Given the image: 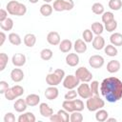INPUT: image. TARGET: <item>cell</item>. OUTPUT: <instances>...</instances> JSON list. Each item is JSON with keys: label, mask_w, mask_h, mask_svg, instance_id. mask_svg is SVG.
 Masks as SVG:
<instances>
[{"label": "cell", "mask_w": 122, "mask_h": 122, "mask_svg": "<svg viewBox=\"0 0 122 122\" xmlns=\"http://www.w3.org/2000/svg\"><path fill=\"white\" fill-rule=\"evenodd\" d=\"M100 92L108 102H117L122 98V81L114 76L105 78L100 85Z\"/></svg>", "instance_id": "obj_1"}, {"label": "cell", "mask_w": 122, "mask_h": 122, "mask_svg": "<svg viewBox=\"0 0 122 122\" xmlns=\"http://www.w3.org/2000/svg\"><path fill=\"white\" fill-rule=\"evenodd\" d=\"M8 12L11 15L23 16L27 12V7L23 3H20L16 0H10L8 2L6 7Z\"/></svg>", "instance_id": "obj_2"}, {"label": "cell", "mask_w": 122, "mask_h": 122, "mask_svg": "<svg viewBox=\"0 0 122 122\" xmlns=\"http://www.w3.org/2000/svg\"><path fill=\"white\" fill-rule=\"evenodd\" d=\"M65 76V71L62 69H56L53 72H51L46 76V82L49 86H57L63 81Z\"/></svg>", "instance_id": "obj_3"}, {"label": "cell", "mask_w": 122, "mask_h": 122, "mask_svg": "<svg viewBox=\"0 0 122 122\" xmlns=\"http://www.w3.org/2000/svg\"><path fill=\"white\" fill-rule=\"evenodd\" d=\"M105 106V101L99 95H92L86 101V107L90 112H96Z\"/></svg>", "instance_id": "obj_4"}, {"label": "cell", "mask_w": 122, "mask_h": 122, "mask_svg": "<svg viewBox=\"0 0 122 122\" xmlns=\"http://www.w3.org/2000/svg\"><path fill=\"white\" fill-rule=\"evenodd\" d=\"M74 7L73 0H55L53 2V10L56 11H65L71 10Z\"/></svg>", "instance_id": "obj_5"}, {"label": "cell", "mask_w": 122, "mask_h": 122, "mask_svg": "<svg viewBox=\"0 0 122 122\" xmlns=\"http://www.w3.org/2000/svg\"><path fill=\"white\" fill-rule=\"evenodd\" d=\"M24 93V89L23 87H21L20 85H15L11 88H10L5 93V98L9 101H11V100H14L15 98H18L20 97L21 95H23Z\"/></svg>", "instance_id": "obj_6"}, {"label": "cell", "mask_w": 122, "mask_h": 122, "mask_svg": "<svg viewBox=\"0 0 122 122\" xmlns=\"http://www.w3.org/2000/svg\"><path fill=\"white\" fill-rule=\"evenodd\" d=\"M74 75L80 80V82L89 83L92 79V73L86 68V67H79L76 71Z\"/></svg>", "instance_id": "obj_7"}, {"label": "cell", "mask_w": 122, "mask_h": 122, "mask_svg": "<svg viewBox=\"0 0 122 122\" xmlns=\"http://www.w3.org/2000/svg\"><path fill=\"white\" fill-rule=\"evenodd\" d=\"M79 84H80V80L75 75L72 74L66 75L65 78L63 79V87L68 90H73L76 87H78Z\"/></svg>", "instance_id": "obj_8"}, {"label": "cell", "mask_w": 122, "mask_h": 122, "mask_svg": "<svg viewBox=\"0 0 122 122\" xmlns=\"http://www.w3.org/2000/svg\"><path fill=\"white\" fill-rule=\"evenodd\" d=\"M78 95L82 98V99H88L89 97H91L92 95H93L91 87L89 84H87L86 82H83L82 84H79L76 90Z\"/></svg>", "instance_id": "obj_9"}, {"label": "cell", "mask_w": 122, "mask_h": 122, "mask_svg": "<svg viewBox=\"0 0 122 122\" xmlns=\"http://www.w3.org/2000/svg\"><path fill=\"white\" fill-rule=\"evenodd\" d=\"M104 63H105L104 57L101 55H98V54L92 55L89 58V65L93 69H99V68L103 67Z\"/></svg>", "instance_id": "obj_10"}, {"label": "cell", "mask_w": 122, "mask_h": 122, "mask_svg": "<svg viewBox=\"0 0 122 122\" xmlns=\"http://www.w3.org/2000/svg\"><path fill=\"white\" fill-rule=\"evenodd\" d=\"M47 41L51 46H57L61 42L60 34L57 31H50L47 35Z\"/></svg>", "instance_id": "obj_11"}, {"label": "cell", "mask_w": 122, "mask_h": 122, "mask_svg": "<svg viewBox=\"0 0 122 122\" xmlns=\"http://www.w3.org/2000/svg\"><path fill=\"white\" fill-rule=\"evenodd\" d=\"M26 61H27L26 55L23 53H15L12 55V58H11V62H12L13 66L18 67V68L23 67L26 64Z\"/></svg>", "instance_id": "obj_12"}, {"label": "cell", "mask_w": 122, "mask_h": 122, "mask_svg": "<svg viewBox=\"0 0 122 122\" xmlns=\"http://www.w3.org/2000/svg\"><path fill=\"white\" fill-rule=\"evenodd\" d=\"M59 91L56 86H50L45 90V97L49 100H54L58 97Z\"/></svg>", "instance_id": "obj_13"}, {"label": "cell", "mask_w": 122, "mask_h": 122, "mask_svg": "<svg viewBox=\"0 0 122 122\" xmlns=\"http://www.w3.org/2000/svg\"><path fill=\"white\" fill-rule=\"evenodd\" d=\"M92 44V48L96 51H101L106 46L105 45V39L101 35H95V37H93Z\"/></svg>", "instance_id": "obj_14"}, {"label": "cell", "mask_w": 122, "mask_h": 122, "mask_svg": "<svg viewBox=\"0 0 122 122\" xmlns=\"http://www.w3.org/2000/svg\"><path fill=\"white\" fill-rule=\"evenodd\" d=\"M39 112L43 117H51L53 114V110L47 104V103H40L39 105Z\"/></svg>", "instance_id": "obj_15"}, {"label": "cell", "mask_w": 122, "mask_h": 122, "mask_svg": "<svg viewBox=\"0 0 122 122\" xmlns=\"http://www.w3.org/2000/svg\"><path fill=\"white\" fill-rule=\"evenodd\" d=\"M87 43L83 39H76L73 44V49L76 53H84L87 51Z\"/></svg>", "instance_id": "obj_16"}, {"label": "cell", "mask_w": 122, "mask_h": 122, "mask_svg": "<svg viewBox=\"0 0 122 122\" xmlns=\"http://www.w3.org/2000/svg\"><path fill=\"white\" fill-rule=\"evenodd\" d=\"M65 60L70 67H75L79 64V56L77 53H68Z\"/></svg>", "instance_id": "obj_17"}, {"label": "cell", "mask_w": 122, "mask_h": 122, "mask_svg": "<svg viewBox=\"0 0 122 122\" xmlns=\"http://www.w3.org/2000/svg\"><path fill=\"white\" fill-rule=\"evenodd\" d=\"M10 78L13 82L18 83L24 79V72L21 69H13L10 71Z\"/></svg>", "instance_id": "obj_18"}, {"label": "cell", "mask_w": 122, "mask_h": 122, "mask_svg": "<svg viewBox=\"0 0 122 122\" xmlns=\"http://www.w3.org/2000/svg\"><path fill=\"white\" fill-rule=\"evenodd\" d=\"M25 100H26L29 107H34L40 103V96L38 94H35V93H30V94L27 95Z\"/></svg>", "instance_id": "obj_19"}, {"label": "cell", "mask_w": 122, "mask_h": 122, "mask_svg": "<svg viewBox=\"0 0 122 122\" xmlns=\"http://www.w3.org/2000/svg\"><path fill=\"white\" fill-rule=\"evenodd\" d=\"M120 62L118 60H111L107 64V71L110 73H115L120 70Z\"/></svg>", "instance_id": "obj_20"}, {"label": "cell", "mask_w": 122, "mask_h": 122, "mask_svg": "<svg viewBox=\"0 0 122 122\" xmlns=\"http://www.w3.org/2000/svg\"><path fill=\"white\" fill-rule=\"evenodd\" d=\"M13 108L17 112H24L28 108V104H27L25 99H21L20 98V99H17L14 102Z\"/></svg>", "instance_id": "obj_21"}, {"label": "cell", "mask_w": 122, "mask_h": 122, "mask_svg": "<svg viewBox=\"0 0 122 122\" xmlns=\"http://www.w3.org/2000/svg\"><path fill=\"white\" fill-rule=\"evenodd\" d=\"M17 120L18 122H35L36 118L32 112H23L22 114H20Z\"/></svg>", "instance_id": "obj_22"}, {"label": "cell", "mask_w": 122, "mask_h": 122, "mask_svg": "<svg viewBox=\"0 0 122 122\" xmlns=\"http://www.w3.org/2000/svg\"><path fill=\"white\" fill-rule=\"evenodd\" d=\"M59 46V50L62 51V52H69L71 49H72V42L70 40V39H64L60 42V44L58 45Z\"/></svg>", "instance_id": "obj_23"}, {"label": "cell", "mask_w": 122, "mask_h": 122, "mask_svg": "<svg viewBox=\"0 0 122 122\" xmlns=\"http://www.w3.org/2000/svg\"><path fill=\"white\" fill-rule=\"evenodd\" d=\"M40 13L45 16V17H48L50 15H51L52 11H53V8L51 5H50V3H45L43 4L41 7H40V10H39Z\"/></svg>", "instance_id": "obj_24"}, {"label": "cell", "mask_w": 122, "mask_h": 122, "mask_svg": "<svg viewBox=\"0 0 122 122\" xmlns=\"http://www.w3.org/2000/svg\"><path fill=\"white\" fill-rule=\"evenodd\" d=\"M110 41L111 44L113 46L120 47L122 46V34L119 32H114L110 36Z\"/></svg>", "instance_id": "obj_25"}, {"label": "cell", "mask_w": 122, "mask_h": 122, "mask_svg": "<svg viewBox=\"0 0 122 122\" xmlns=\"http://www.w3.org/2000/svg\"><path fill=\"white\" fill-rule=\"evenodd\" d=\"M35 43H36V36L33 33H27L24 36V44L27 47L31 48L35 45Z\"/></svg>", "instance_id": "obj_26"}, {"label": "cell", "mask_w": 122, "mask_h": 122, "mask_svg": "<svg viewBox=\"0 0 122 122\" xmlns=\"http://www.w3.org/2000/svg\"><path fill=\"white\" fill-rule=\"evenodd\" d=\"M9 38V41L11 45H14V46H19L21 43H22V39L20 37V35L18 33H15V32H10L8 36Z\"/></svg>", "instance_id": "obj_27"}, {"label": "cell", "mask_w": 122, "mask_h": 122, "mask_svg": "<svg viewBox=\"0 0 122 122\" xmlns=\"http://www.w3.org/2000/svg\"><path fill=\"white\" fill-rule=\"evenodd\" d=\"M109 117V112L106 111V110H103V109H100L98 111H96V113H95V119L96 121L98 122H104L108 119Z\"/></svg>", "instance_id": "obj_28"}, {"label": "cell", "mask_w": 122, "mask_h": 122, "mask_svg": "<svg viewBox=\"0 0 122 122\" xmlns=\"http://www.w3.org/2000/svg\"><path fill=\"white\" fill-rule=\"evenodd\" d=\"M0 27L3 30H6V31H9L10 30H12L13 28V20L10 17H8L6 20L0 22Z\"/></svg>", "instance_id": "obj_29"}, {"label": "cell", "mask_w": 122, "mask_h": 122, "mask_svg": "<svg viewBox=\"0 0 122 122\" xmlns=\"http://www.w3.org/2000/svg\"><path fill=\"white\" fill-rule=\"evenodd\" d=\"M91 29H92V31L95 35H101V34L103 33V31H104V26H103L101 23H99V22H94V23H92Z\"/></svg>", "instance_id": "obj_30"}, {"label": "cell", "mask_w": 122, "mask_h": 122, "mask_svg": "<svg viewBox=\"0 0 122 122\" xmlns=\"http://www.w3.org/2000/svg\"><path fill=\"white\" fill-rule=\"evenodd\" d=\"M104 51H105V53H106L108 56H111V57H114V56H116L117 53H118V51H117V49L115 48V46H113V45H112V44L105 46Z\"/></svg>", "instance_id": "obj_31"}, {"label": "cell", "mask_w": 122, "mask_h": 122, "mask_svg": "<svg viewBox=\"0 0 122 122\" xmlns=\"http://www.w3.org/2000/svg\"><path fill=\"white\" fill-rule=\"evenodd\" d=\"M52 55H53V52L51 49H43L40 51V57H41V59H43L45 61L51 60L52 58Z\"/></svg>", "instance_id": "obj_32"}, {"label": "cell", "mask_w": 122, "mask_h": 122, "mask_svg": "<svg viewBox=\"0 0 122 122\" xmlns=\"http://www.w3.org/2000/svg\"><path fill=\"white\" fill-rule=\"evenodd\" d=\"M92 10L94 14H97V15H101L104 13V10H105V8L104 6L101 4V3H94L92 6Z\"/></svg>", "instance_id": "obj_33"}, {"label": "cell", "mask_w": 122, "mask_h": 122, "mask_svg": "<svg viewBox=\"0 0 122 122\" xmlns=\"http://www.w3.org/2000/svg\"><path fill=\"white\" fill-rule=\"evenodd\" d=\"M82 37L86 43H91L93 40V32L92 31V30L86 29L82 33Z\"/></svg>", "instance_id": "obj_34"}, {"label": "cell", "mask_w": 122, "mask_h": 122, "mask_svg": "<svg viewBox=\"0 0 122 122\" xmlns=\"http://www.w3.org/2000/svg\"><path fill=\"white\" fill-rule=\"evenodd\" d=\"M83 115L80 112L74 111L71 112V114L70 115V121L71 122H82L83 121Z\"/></svg>", "instance_id": "obj_35"}, {"label": "cell", "mask_w": 122, "mask_h": 122, "mask_svg": "<svg viewBox=\"0 0 122 122\" xmlns=\"http://www.w3.org/2000/svg\"><path fill=\"white\" fill-rule=\"evenodd\" d=\"M109 8L112 10H119L122 8V1L121 0H110Z\"/></svg>", "instance_id": "obj_36"}, {"label": "cell", "mask_w": 122, "mask_h": 122, "mask_svg": "<svg viewBox=\"0 0 122 122\" xmlns=\"http://www.w3.org/2000/svg\"><path fill=\"white\" fill-rule=\"evenodd\" d=\"M62 107L64 110H66L68 112H74V106H73V101L72 100H65L62 103Z\"/></svg>", "instance_id": "obj_37"}, {"label": "cell", "mask_w": 122, "mask_h": 122, "mask_svg": "<svg viewBox=\"0 0 122 122\" xmlns=\"http://www.w3.org/2000/svg\"><path fill=\"white\" fill-rule=\"evenodd\" d=\"M9 61V56L5 53V52H1L0 53V71H4L7 64Z\"/></svg>", "instance_id": "obj_38"}, {"label": "cell", "mask_w": 122, "mask_h": 122, "mask_svg": "<svg viewBox=\"0 0 122 122\" xmlns=\"http://www.w3.org/2000/svg\"><path fill=\"white\" fill-rule=\"evenodd\" d=\"M112 20H114V14L112 11H104V13L102 14V22L106 24Z\"/></svg>", "instance_id": "obj_39"}, {"label": "cell", "mask_w": 122, "mask_h": 122, "mask_svg": "<svg viewBox=\"0 0 122 122\" xmlns=\"http://www.w3.org/2000/svg\"><path fill=\"white\" fill-rule=\"evenodd\" d=\"M104 28H105V30H106L107 31H109V32L114 31V30H116V28H117V22H116V20L114 19V20H112V21H111V22H109V23H106L105 26H104Z\"/></svg>", "instance_id": "obj_40"}, {"label": "cell", "mask_w": 122, "mask_h": 122, "mask_svg": "<svg viewBox=\"0 0 122 122\" xmlns=\"http://www.w3.org/2000/svg\"><path fill=\"white\" fill-rule=\"evenodd\" d=\"M73 106H74V111L81 112L84 110V103L81 99H73Z\"/></svg>", "instance_id": "obj_41"}, {"label": "cell", "mask_w": 122, "mask_h": 122, "mask_svg": "<svg viewBox=\"0 0 122 122\" xmlns=\"http://www.w3.org/2000/svg\"><path fill=\"white\" fill-rule=\"evenodd\" d=\"M57 113L59 114V116L62 119V122H69L70 121V114L66 110H59L57 112Z\"/></svg>", "instance_id": "obj_42"}, {"label": "cell", "mask_w": 122, "mask_h": 122, "mask_svg": "<svg viewBox=\"0 0 122 122\" xmlns=\"http://www.w3.org/2000/svg\"><path fill=\"white\" fill-rule=\"evenodd\" d=\"M90 87H91V90L93 94H95V95L99 94V82L98 81H96V80L92 81V83L90 84Z\"/></svg>", "instance_id": "obj_43"}, {"label": "cell", "mask_w": 122, "mask_h": 122, "mask_svg": "<svg viewBox=\"0 0 122 122\" xmlns=\"http://www.w3.org/2000/svg\"><path fill=\"white\" fill-rule=\"evenodd\" d=\"M77 95H78V93H77L76 91H74V89L73 90H69V92L65 94V99L66 100H73L77 97Z\"/></svg>", "instance_id": "obj_44"}, {"label": "cell", "mask_w": 122, "mask_h": 122, "mask_svg": "<svg viewBox=\"0 0 122 122\" xmlns=\"http://www.w3.org/2000/svg\"><path fill=\"white\" fill-rule=\"evenodd\" d=\"M9 89H10L9 84H8L6 81L1 80V81H0V93L4 94V93L9 90Z\"/></svg>", "instance_id": "obj_45"}, {"label": "cell", "mask_w": 122, "mask_h": 122, "mask_svg": "<svg viewBox=\"0 0 122 122\" xmlns=\"http://www.w3.org/2000/svg\"><path fill=\"white\" fill-rule=\"evenodd\" d=\"M15 116L12 112H7L4 116V122H14Z\"/></svg>", "instance_id": "obj_46"}, {"label": "cell", "mask_w": 122, "mask_h": 122, "mask_svg": "<svg viewBox=\"0 0 122 122\" xmlns=\"http://www.w3.org/2000/svg\"><path fill=\"white\" fill-rule=\"evenodd\" d=\"M8 10H4V9H1L0 10V22L6 20L8 18Z\"/></svg>", "instance_id": "obj_47"}, {"label": "cell", "mask_w": 122, "mask_h": 122, "mask_svg": "<svg viewBox=\"0 0 122 122\" xmlns=\"http://www.w3.org/2000/svg\"><path fill=\"white\" fill-rule=\"evenodd\" d=\"M50 120H51V122H62V119H61V117L59 116L58 113L52 114V115L50 117Z\"/></svg>", "instance_id": "obj_48"}, {"label": "cell", "mask_w": 122, "mask_h": 122, "mask_svg": "<svg viewBox=\"0 0 122 122\" xmlns=\"http://www.w3.org/2000/svg\"><path fill=\"white\" fill-rule=\"evenodd\" d=\"M5 40H6V34L4 31H1L0 32V46H3Z\"/></svg>", "instance_id": "obj_49"}, {"label": "cell", "mask_w": 122, "mask_h": 122, "mask_svg": "<svg viewBox=\"0 0 122 122\" xmlns=\"http://www.w3.org/2000/svg\"><path fill=\"white\" fill-rule=\"evenodd\" d=\"M39 0H29V2L30 3H31V4H35V3H37Z\"/></svg>", "instance_id": "obj_50"}, {"label": "cell", "mask_w": 122, "mask_h": 122, "mask_svg": "<svg viewBox=\"0 0 122 122\" xmlns=\"http://www.w3.org/2000/svg\"><path fill=\"white\" fill-rule=\"evenodd\" d=\"M106 121H114V122H115L116 119H115V118H109V117H108V119H107Z\"/></svg>", "instance_id": "obj_51"}, {"label": "cell", "mask_w": 122, "mask_h": 122, "mask_svg": "<svg viewBox=\"0 0 122 122\" xmlns=\"http://www.w3.org/2000/svg\"><path fill=\"white\" fill-rule=\"evenodd\" d=\"M43 1H44L45 3H51V2L52 1V0H43Z\"/></svg>", "instance_id": "obj_52"}]
</instances>
